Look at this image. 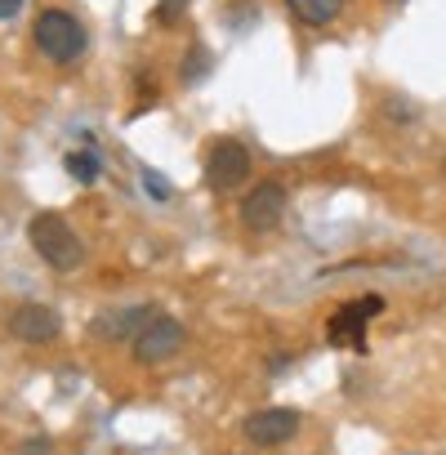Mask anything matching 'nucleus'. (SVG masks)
<instances>
[{
  "mask_svg": "<svg viewBox=\"0 0 446 455\" xmlns=\"http://www.w3.org/2000/svg\"><path fill=\"white\" fill-rule=\"evenodd\" d=\"M28 242L54 273H76L85 264V242L72 233V223L54 210H41L28 219Z\"/></svg>",
  "mask_w": 446,
  "mask_h": 455,
  "instance_id": "obj_1",
  "label": "nucleus"
},
{
  "mask_svg": "<svg viewBox=\"0 0 446 455\" xmlns=\"http://www.w3.org/2000/svg\"><path fill=\"white\" fill-rule=\"evenodd\" d=\"M32 45H36L50 63L68 68V63H76V59L85 54V28H81L68 10H41V14H36V28H32Z\"/></svg>",
  "mask_w": 446,
  "mask_h": 455,
  "instance_id": "obj_2",
  "label": "nucleus"
},
{
  "mask_svg": "<svg viewBox=\"0 0 446 455\" xmlns=\"http://www.w3.org/2000/svg\"><path fill=\"white\" fill-rule=\"evenodd\" d=\"M251 165H255V156L237 139H214L205 148V183L214 192H237L251 179Z\"/></svg>",
  "mask_w": 446,
  "mask_h": 455,
  "instance_id": "obj_3",
  "label": "nucleus"
},
{
  "mask_svg": "<svg viewBox=\"0 0 446 455\" xmlns=\"http://www.w3.org/2000/svg\"><path fill=\"white\" fill-rule=\"evenodd\" d=\"M282 214H286V188L273 183V179L251 188L246 201H242V223L251 228V233H273V228L282 223Z\"/></svg>",
  "mask_w": 446,
  "mask_h": 455,
  "instance_id": "obj_4",
  "label": "nucleus"
},
{
  "mask_svg": "<svg viewBox=\"0 0 446 455\" xmlns=\"http://www.w3.org/2000/svg\"><path fill=\"white\" fill-rule=\"evenodd\" d=\"M179 344H183V326L174 322V317H165V313H156L143 331H139V339L130 344L134 348V362H143V366H156V362H165L170 353H179Z\"/></svg>",
  "mask_w": 446,
  "mask_h": 455,
  "instance_id": "obj_5",
  "label": "nucleus"
},
{
  "mask_svg": "<svg viewBox=\"0 0 446 455\" xmlns=\"http://www.w3.org/2000/svg\"><path fill=\"white\" fill-rule=\"evenodd\" d=\"M10 335L23 344H54L63 335V322L50 304H19L10 313Z\"/></svg>",
  "mask_w": 446,
  "mask_h": 455,
  "instance_id": "obj_6",
  "label": "nucleus"
},
{
  "mask_svg": "<svg viewBox=\"0 0 446 455\" xmlns=\"http://www.w3.org/2000/svg\"><path fill=\"white\" fill-rule=\"evenodd\" d=\"M379 313H384V299H379V295H362L357 304L339 308V313L331 317V326H326L331 344H353V348H362L366 322H370V317H379Z\"/></svg>",
  "mask_w": 446,
  "mask_h": 455,
  "instance_id": "obj_7",
  "label": "nucleus"
},
{
  "mask_svg": "<svg viewBox=\"0 0 446 455\" xmlns=\"http://www.w3.org/2000/svg\"><path fill=\"white\" fill-rule=\"evenodd\" d=\"M295 433H299V411H291V406H264L246 419V437L255 446H282Z\"/></svg>",
  "mask_w": 446,
  "mask_h": 455,
  "instance_id": "obj_8",
  "label": "nucleus"
},
{
  "mask_svg": "<svg viewBox=\"0 0 446 455\" xmlns=\"http://www.w3.org/2000/svg\"><path fill=\"white\" fill-rule=\"evenodd\" d=\"M156 313L147 308V304H130V308H116V313H103V317H94V326H90V335L94 339H108V344H134L139 339V331L152 322Z\"/></svg>",
  "mask_w": 446,
  "mask_h": 455,
  "instance_id": "obj_9",
  "label": "nucleus"
},
{
  "mask_svg": "<svg viewBox=\"0 0 446 455\" xmlns=\"http://www.w3.org/2000/svg\"><path fill=\"white\" fill-rule=\"evenodd\" d=\"M291 5V14L299 19V23H308V28H326V23H335L339 14H344V0H286Z\"/></svg>",
  "mask_w": 446,
  "mask_h": 455,
  "instance_id": "obj_10",
  "label": "nucleus"
},
{
  "mask_svg": "<svg viewBox=\"0 0 446 455\" xmlns=\"http://www.w3.org/2000/svg\"><path fill=\"white\" fill-rule=\"evenodd\" d=\"M68 174L76 183H94L99 179V156L94 152H68Z\"/></svg>",
  "mask_w": 446,
  "mask_h": 455,
  "instance_id": "obj_11",
  "label": "nucleus"
},
{
  "mask_svg": "<svg viewBox=\"0 0 446 455\" xmlns=\"http://www.w3.org/2000/svg\"><path fill=\"white\" fill-rule=\"evenodd\" d=\"M143 188H147L152 201H170V183H165L156 170H143Z\"/></svg>",
  "mask_w": 446,
  "mask_h": 455,
  "instance_id": "obj_12",
  "label": "nucleus"
},
{
  "mask_svg": "<svg viewBox=\"0 0 446 455\" xmlns=\"http://www.w3.org/2000/svg\"><path fill=\"white\" fill-rule=\"evenodd\" d=\"M183 5H187V0H161V5H156V23H161V28H170V23L179 19V10H183Z\"/></svg>",
  "mask_w": 446,
  "mask_h": 455,
  "instance_id": "obj_13",
  "label": "nucleus"
},
{
  "mask_svg": "<svg viewBox=\"0 0 446 455\" xmlns=\"http://www.w3.org/2000/svg\"><path fill=\"white\" fill-rule=\"evenodd\" d=\"M19 455H50V437H28Z\"/></svg>",
  "mask_w": 446,
  "mask_h": 455,
  "instance_id": "obj_14",
  "label": "nucleus"
},
{
  "mask_svg": "<svg viewBox=\"0 0 446 455\" xmlns=\"http://www.w3.org/2000/svg\"><path fill=\"white\" fill-rule=\"evenodd\" d=\"M23 10V0H0V19H14Z\"/></svg>",
  "mask_w": 446,
  "mask_h": 455,
  "instance_id": "obj_15",
  "label": "nucleus"
}]
</instances>
